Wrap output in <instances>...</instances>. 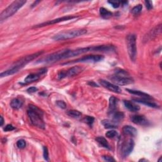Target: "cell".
I'll use <instances>...</instances> for the list:
<instances>
[{
    "instance_id": "1",
    "label": "cell",
    "mask_w": 162,
    "mask_h": 162,
    "mask_svg": "<svg viewBox=\"0 0 162 162\" xmlns=\"http://www.w3.org/2000/svg\"><path fill=\"white\" fill-rule=\"evenodd\" d=\"M108 51H109V46L107 45L79 48L74 49H65L51 53L50 55L41 58L36 62V63H53L60 60L77 57L88 52H107Z\"/></svg>"
},
{
    "instance_id": "2",
    "label": "cell",
    "mask_w": 162,
    "mask_h": 162,
    "mask_svg": "<svg viewBox=\"0 0 162 162\" xmlns=\"http://www.w3.org/2000/svg\"><path fill=\"white\" fill-rule=\"evenodd\" d=\"M43 53V51H38L21 58L20 60H17L16 62H15L9 69L3 72H2L0 76H1V77H4L16 74L20 70L23 68L29 62L38 58V57L41 56Z\"/></svg>"
},
{
    "instance_id": "3",
    "label": "cell",
    "mask_w": 162,
    "mask_h": 162,
    "mask_svg": "<svg viewBox=\"0 0 162 162\" xmlns=\"http://www.w3.org/2000/svg\"><path fill=\"white\" fill-rule=\"evenodd\" d=\"M27 115L32 124L40 129H45L46 124L43 118V112L37 106L30 104L28 107Z\"/></svg>"
},
{
    "instance_id": "4",
    "label": "cell",
    "mask_w": 162,
    "mask_h": 162,
    "mask_svg": "<svg viewBox=\"0 0 162 162\" xmlns=\"http://www.w3.org/2000/svg\"><path fill=\"white\" fill-rule=\"evenodd\" d=\"M115 84L120 86L129 85L134 82V80L130 77L127 71L117 68L115 72V74L110 78Z\"/></svg>"
},
{
    "instance_id": "5",
    "label": "cell",
    "mask_w": 162,
    "mask_h": 162,
    "mask_svg": "<svg viewBox=\"0 0 162 162\" xmlns=\"http://www.w3.org/2000/svg\"><path fill=\"white\" fill-rule=\"evenodd\" d=\"M27 1L24 0H17L12 3L5 10H4L2 13L0 14V22H2L8 18L13 15L21 8H22L25 3Z\"/></svg>"
},
{
    "instance_id": "6",
    "label": "cell",
    "mask_w": 162,
    "mask_h": 162,
    "mask_svg": "<svg viewBox=\"0 0 162 162\" xmlns=\"http://www.w3.org/2000/svg\"><path fill=\"white\" fill-rule=\"evenodd\" d=\"M86 33L87 30L82 29L69 30L58 33L57 34L54 35L53 37V39L55 41H64L81 36V35H83Z\"/></svg>"
},
{
    "instance_id": "7",
    "label": "cell",
    "mask_w": 162,
    "mask_h": 162,
    "mask_svg": "<svg viewBox=\"0 0 162 162\" xmlns=\"http://www.w3.org/2000/svg\"><path fill=\"white\" fill-rule=\"evenodd\" d=\"M126 44H127L128 54L131 61L135 62L137 56L136 35L134 34H129L126 38Z\"/></svg>"
},
{
    "instance_id": "8",
    "label": "cell",
    "mask_w": 162,
    "mask_h": 162,
    "mask_svg": "<svg viewBox=\"0 0 162 162\" xmlns=\"http://www.w3.org/2000/svg\"><path fill=\"white\" fill-rule=\"evenodd\" d=\"M103 60H104V57L102 55H87L72 62L65 63L64 64H70V63L71 64V63H96V62H100L101 61H103Z\"/></svg>"
},
{
    "instance_id": "9",
    "label": "cell",
    "mask_w": 162,
    "mask_h": 162,
    "mask_svg": "<svg viewBox=\"0 0 162 162\" xmlns=\"http://www.w3.org/2000/svg\"><path fill=\"white\" fill-rule=\"evenodd\" d=\"M134 141L132 139H129L126 141L123 144L122 146L121 153L122 157H127L132 152L134 148Z\"/></svg>"
},
{
    "instance_id": "10",
    "label": "cell",
    "mask_w": 162,
    "mask_h": 162,
    "mask_svg": "<svg viewBox=\"0 0 162 162\" xmlns=\"http://www.w3.org/2000/svg\"><path fill=\"white\" fill-rule=\"evenodd\" d=\"M76 18H77V16H74V15L65 16L58 18V19H53V20H51V21H49L48 22H45L38 24V25L35 26V27H44V26H47V25H53V24H58V23H60V22H65V21L72 20V19H76Z\"/></svg>"
},
{
    "instance_id": "11",
    "label": "cell",
    "mask_w": 162,
    "mask_h": 162,
    "mask_svg": "<svg viewBox=\"0 0 162 162\" xmlns=\"http://www.w3.org/2000/svg\"><path fill=\"white\" fill-rule=\"evenodd\" d=\"M46 71H47V69L43 68L38 73H36V74L32 73V74L28 75L25 77V79H24V84H30V83H32V82L38 81L40 79L41 76L42 74H45L46 72Z\"/></svg>"
},
{
    "instance_id": "12",
    "label": "cell",
    "mask_w": 162,
    "mask_h": 162,
    "mask_svg": "<svg viewBox=\"0 0 162 162\" xmlns=\"http://www.w3.org/2000/svg\"><path fill=\"white\" fill-rule=\"evenodd\" d=\"M100 84L104 88L107 89L109 91L115 93H121V89L118 86H117L115 84H113L112 83H110L109 81H106L105 80L101 79L100 80Z\"/></svg>"
},
{
    "instance_id": "13",
    "label": "cell",
    "mask_w": 162,
    "mask_h": 162,
    "mask_svg": "<svg viewBox=\"0 0 162 162\" xmlns=\"http://www.w3.org/2000/svg\"><path fill=\"white\" fill-rule=\"evenodd\" d=\"M161 25L160 24L157 26H156L155 28L151 29L144 38V41L147 42L148 41L153 40L154 38H155L158 35H159L161 33Z\"/></svg>"
},
{
    "instance_id": "14",
    "label": "cell",
    "mask_w": 162,
    "mask_h": 162,
    "mask_svg": "<svg viewBox=\"0 0 162 162\" xmlns=\"http://www.w3.org/2000/svg\"><path fill=\"white\" fill-rule=\"evenodd\" d=\"M131 119L134 123L137 124V125H148L150 123V122L147 120V118L143 115H133L131 117Z\"/></svg>"
},
{
    "instance_id": "15",
    "label": "cell",
    "mask_w": 162,
    "mask_h": 162,
    "mask_svg": "<svg viewBox=\"0 0 162 162\" xmlns=\"http://www.w3.org/2000/svg\"><path fill=\"white\" fill-rule=\"evenodd\" d=\"M82 70H83V68L79 66L72 67L65 72L66 77H72L76 76L79 74H80Z\"/></svg>"
},
{
    "instance_id": "16",
    "label": "cell",
    "mask_w": 162,
    "mask_h": 162,
    "mask_svg": "<svg viewBox=\"0 0 162 162\" xmlns=\"http://www.w3.org/2000/svg\"><path fill=\"white\" fill-rule=\"evenodd\" d=\"M118 99L115 97L112 96L109 99V114L110 115H113V114L117 111Z\"/></svg>"
},
{
    "instance_id": "17",
    "label": "cell",
    "mask_w": 162,
    "mask_h": 162,
    "mask_svg": "<svg viewBox=\"0 0 162 162\" xmlns=\"http://www.w3.org/2000/svg\"><path fill=\"white\" fill-rule=\"evenodd\" d=\"M123 104L127 109H128L129 111L132 112H137L140 110V106L136 104H135L134 102L128 101V100H124Z\"/></svg>"
},
{
    "instance_id": "18",
    "label": "cell",
    "mask_w": 162,
    "mask_h": 162,
    "mask_svg": "<svg viewBox=\"0 0 162 162\" xmlns=\"http://www.w3.org/2000/svg\"><path fill=\"white\" fill-rule=\"evenodd\" d=\"M123 132L126 136H129L131 137H134L137 135V129L131 125H125L122 129Z\"/></svg>"
},
{
    "instance_id": "19",
    "label": "cell",
    "mask_w": 162,
    "mask_h": 162,
    "mask_svg": "<svg viewBox=\"0 0 162 162\" xmlns=\"http://www.w3.org/2000/svg\"><path fill=\"white\" fill-rule=\"evenodd\" d=\"M126 91H128L129 93H131L132 95L140 96L142 99H146V100H151V99H152L151 96L150 95H148V94H147L146 93H144L142 91H138V90H134V89H126Z\"/></svg>"
},
{
    "instance_id": "20",
    "label": "cell",
    "mask_w": 162,
    "mask_h": 162,
    "mask_svg": "<svg viewBox=\"0 0 162 162\" xmlns=\"http://www.w3.org/2000/svg\"><path fill=\"white\" fill-rule=\"evenodd\" d=\"M133 101L136 103H139L143 104L145 105H146L151 108H154V109H158L159 108V106L157 104H156L152 101H150L146 99H142H142H134Z\"/></svg>"
},
{
    "instance_id": "21",
    "label": "cell",
    "mask_w": 162,
    "mask_h": 162,
    "mask_svg": "<svg viewBox=\"0 0 162 162\" xmlns=\"http://www.w3.org/2000/svg\"><path fill=\"white\" fill-rule=\"evenodd\" d=\"M101 123L106 129H115L118 127L117 122L115 120H103Z\"/></svg>"
},
{
    "instance_id": "22",
    "label": "cell",
    "mask_w": 162,
    "mask_h": 162,
    "mask_svg": "<svg viewBox=\"0 0 162 162\" xmlns=\"http://www.w3.org/2000/svg\"><path fill=\"white\" fill-rule=\"evenodd\" d=\"M24 102L19 98H15L12 100L10 106L13 109H19L22 106Z\"/></svg>"
},
{
    "instance_id": "23",
    "label": "cell",
    "mask_w": 162,
    "mask_h": 162,
    "mask_svg": "<svg viewBox=\"0 0 162 162\" xmlns=\"http://www.w3.org/2000/svg\"><path fill=\"white\" fill-rule=\"evenodd\" d=\"M96 141L100 144V145L104 148L110 150V147L107 140L103 137H98L96 138Z\"/></svg>"
},
{
    "instance_id": "24",
    "label": "cell",
    "mask_w": 162,
    "mask_h": 162,
    "mask_svg": "<svg viewBox=\"0 0 162 162\" xmlns=\"http://www.w3.org/2000/svg\"><path fill=\"white\" fill-rule=\"evenodd\" d=\"M100 15L104 18V19H109L113 15V13L112 12H110L109 10H106V8L101 7L100 9Z\"/></svg>"
},
{
    "instance_id": "25",
    "label": "cell",
    "mask_w": 162,
    "mask_h": 162,
    "mask_svg": "<svg viewBox=\"0 0 162 162\" xmlns=\"http://www.w3.org/2000/svg\"><path fill=\"white\" fill-rule=\"evenodd\" d=\"M67 115L69 117H73V118H79V117H80L82 115V113L79 111H78V110H69L67 112Z\"/></svg>"
},
{
    "instance_id": "26",
    "label": "cell",
    "mask_w": 162,
    "mask_h": 162,
    "mask_svg": "<svg viewBox=\"0 0 162 162\" xmlns=\"http://www.w3.org/2000/svg\"><path fill=\"white\" fill-rule=\"evenodd\" d=\"M113 120L116 121L117 122L122 120L124 118V114L122 112H115L113 114Z\"/></svg>"
},
{
    "instance_id": "27",
    "label": "cell",
    "mask_w": 162,
    "mask_h": 162,
    "mask_svg": "<svg viewBox=\"0 0 162 162\" xmlns=\"http://www.w3.org/2000/svg\"><path fill=\"white\" fill-rule=\"evenodd\" d=\"M142 10V5H141V4H139L137 5V6L134 7L132 10H131V13L134 15H139L141 11Z\"/></svg>"
},
{
    "instance_id": "28",
    "label": "cell",
    "mask_w": 162,
    "mask_h": 162,
    "mask_svg": "<svg viewBox=\"0 0 162 162\" xmlns=\"http://www.w3.org/2000/svg\"><path fill=\"white\" fill-rule=\"evenodd\" d=\"M106 137L108 138H110V139H113L116 137L118 136V133L117 131H115V130H111L108 131L106 134H105Z\"/></svg>"
},
{
    "instance_id": "29",
    "label": "cell",
    "mask_w": 162,
    "mask_h": 162,
    "mask_svg": "<svg viewBox=\"0 0 162 162\" xmlns=\"http://www.w3.org/2000/svg\"><path fill=\"white\" fill-rule=\"evenodd\" d=\"M25 146H26V142L24 139H20L16 142V146L20 149L24 148Z\"/></svg>"
},
{
    "instance_id": "30",
    "label": "cell",
    "mask_w": 162,
    "mask_h": 162,
    "mask_svg": "<svg viewBox=\"0 0 162 162\" xmlns=\"http://www.w3.org/2000/svg\"><path fill=\"white\" fill-rule=\"evenodd\" d=\"M84 122L87 123L90 126H92L93 123H94V121H95V118L93 117H90V116H87L86 117L84 118Z\"/></svg>"
},
{
    "instance_id": "31",
    "label": "cell",
    "mask_w": 162,
    "mask_h": 162,
    "mask_svg": "<svg viewBox=\"0 0 162 162\" xmlns=\"http://www.w3.org/2000/svg\"><path fill=\"white\" fill-rule=\"evenodd\" d=\"M56 104H57V105L58 107L61 108V109H65L66 108H67V104H66V103H65V101H62V100L57 101L56 102Z\"/></svg>"
},
{
    "instance_id": "32",
    "label": "cell",
    "mask_w": 162,
    "mask_h": 162,
    "mask_svg": "<svg viewBox=\"0 0 162 162\" xmlns=\"http://www.w3.org/2000/svg\"><path fill=\"white\" fill-rule=\"evenodd\" d=\"M43 156L45 160L48 161L49 160V153H48V150L47 147L43 146Z\"/></svg>"
},
{
    "instance_id": "33",
    "label": "cell",
    "mask_w": 162,
    "mask_h": 162,
    "mask_svg": "<svg viewBox=\"0 0 162 162\" xmlns=\"http://www.w3.org/2000/svg\"><path fill=\"white\" fill-rule=\"evenodd\" d=\"M108 3H110L114 8H118L120 5V2L118 1H109Z\"/></svg>"
},
{
    "instance_id": "34",
    "label": "cell",
    "mask_w": 162,
    "mask_h": 162,
    "mask_svg": "<svg viewBox=\"0 0 162 162\" xmlns=\"http://www.w3.org/2000/svg\"><path fill=\"white\" fill-rule=\"evenodd\" d=\"M103 158L104 160L106 161H109V162H112V161H115V160L112 157V156H103Z\"/></svg>"
},
{
    "instance_id": "35",
    "label": "cell",
    "mask_w": 162,
    "mask_h": 162,
    "mask_svg": "<svg viewBox=\"0 0 162 162\" xmlns=\"http://www.w3.org/2000/svg\"><path fill=\"white\" fill-rule=\"evenodd\" d=\"M15 129V127H13V126L11 124H8L6 127L4 128V131L7 132V131H13Z\"/></svg>"
},
{
    "instance_id": "36",
    "label": "cell",
    "mask_w": 162,
    "mask_h": 162,
    "mask_svg": "<svg viewBox=\"0 0 162 162\" xmlns=\"http://www.w3.org/2000/svg\"><path fill=\"white\" fill-rule=\"evenodd\" d=\"M145 5L146 7L148 10H150L151 9L153 8V3L151 1H146L145 2Z\"/></svg>"
},
{
    "instance_id": "37",
    "label": "cell",
    "mask_w": 162,
    "mask_h": 162,
    "mask_svg": "<svg viewBox=\"0 0 162 162\" xmlns=\"http://www.w3.org/2000/svg\"><path fill=\"white\" fill-rule=\"evenodd\" d=\"M38 88L37 87H29V89H27V91L29 93H34L35 92L38 91Z\"/></svg>"
},
{
    "instance_id": "38",
    "label": "cell",
    "mask_w": 162,
    "mask_h": 162,
    "mask_svg": "<svg viewBox=\"0 0 162 162\" xmlns=\"http://www.w3.org/2000/svg\"><path fill=\"white\" fill-rule=\"evenodd\" d=\"M88 84L89 85H91V86H93V87H98V85L96 84H95V82H89Z\"/></svg>"
},
{
    "instance_id": "39",
    "label": "cell",
    "mask_w": 162,
    "mask_h": 162,
    "mask_svg": "<svg viewBox=\"0 0 162 162\" xmlns=\"http://www.w3.org/2000/svg\"><path fill=\"white\" fill-rule=\"evenodd\" d=\"M0 118H1V122H0V125L3 126V123H4V119H3V118L2 116L0 117Z\"/></svg>"
},
{
    "instance_id": "40",
    "label": "cell",
    "mask_w": 162,
    "mask_h": 162,
    "mask_svg": "<svg viewBox=\"0 0 162 162\" xmlns=\"http://www.w3.org/2000/svg\"><path fill=\"white\" fill-rule=\"evenodd\" d=\"M147 161L148 160H145V159H141V160H139V161Z\"/></svg>"
}]
</instances>
